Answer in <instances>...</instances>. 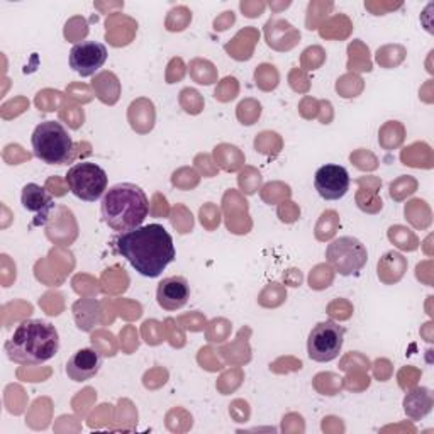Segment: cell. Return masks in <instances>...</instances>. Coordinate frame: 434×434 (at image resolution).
Listing matches in <instances>:
<instances>
[{"instance_id": "836d02e7", "label": "cell", "mask_w": 434, "mask_h": 434, "mask_svg": "<svg viewBox=\"0 0 434 434\" xmlns=\"http://www.w3.org/2000/svg\"><path fill=\"white\" fill-rule=\"evenodd\" d=\"M238 92H240V84L234 77H226L219 81L217 85L216 92H214V97L216 101L219 102H231L238 97Z\"/></svg>"}, {"instance_id": "9a60e30c", "label": "cell", "mask_w": 434, "mask_h": 434, "mask_svg": "<svg viewBox=\"0 0 434 434\" xmlns=\"http://www.w3.org/2000/svg\"><path fill=\"white\" fill-rule=\"evenodd\" d=\"M127 120H129L133 131H136L138 134H148L155 127V104L149 99H138L129 105Z\"/></svg>"}, {"instance_id": "2e32d148", "label": "cell", "mask_w": 434, "mask_h": 434, "mask_svg": "<svg viewBox=\"0 0 434 434\" xmlns=\"http://www.w3.org/2000/svg\"><path fill=\"white\" fill-rule=\"evenodd\" d=\"M407 272V259L397 251H389L379 259L376 265V273H379L380 282L385 285H396L404 279Z\"/></svg>"}, {"instance_id": "bcb514c9", "label": "cell", "mask_w": 434, "mask_h": 434, "mask_svg": "<svg viewBox=\"0 0 434 434\" xmlns=\"http://www.w3.org/2000/svg\"><path fill=\"white\" fill-rule=\"evenodd\" d=\"M234 21H236V16H234L233 10H226V12H222V16H219L214 21V29L216 31H226L227 27L233 26Z\"/></svg>"}, {"instance_id": "b9f144b4", "label": "cell", "mask_w": 434, "mask_h": 434, "mask_svg": "<svg viewBox=\"0 0 434 434\" xmlns=\"http://www.w3.org/2000/svg\"><path fill=\"white\" fill-rule=\"evenodd\" d=\"M289 84L295 92H307L309 90V80L302 70L294 68L289 75Z\"/></svg>"}, {"instance_id": "44dd1931", "label": "cell", "mask_w": 434, "mask_h": 434, "mask_svg": "<svg viewBox=\"0 0 434 434\" xmlns=\"http://www.w3.org/2000/svg\"><path fill=\"white\" fill-rule=\"evenodd\" d=\"M348 70L351 72H372V62H370V49L365 46L360 39H355L348 46Z\"/></svg>"}, {"instance_id": "7bdbcfd3", "label": "cell", "mask_w": 434, "mask_h": 434, "mask_svg": "<svg viewBox=\"0 0 434 434\" xmlns=\"http://www.w3.org/2000/svg\"><path fill=\"white\" fill-rule=\"evenodd\" d=\"M279 216L283 222H294L301 216V211H298V207L294 202H282L279 207Z\"/></svg>"}, {"instance_id": "d4e9b609", "label": "cell", "mask_w": 434, "mask_h": 434, "mask_svg": "<svg viewBox=\"0 0 434 434\" xmlns=\"http://www.w3.org/2000/svg\"><path fill=\"white\" fill-rule=\"evenodd\" d=\"M255 81L256 87L263 92H272L279 87L280 84V73L270 63H261V65L256 66L255 70Z\"/></svg>"}, {"instance_id": "7dc6e473", "label": "cell", "mask_w": 434, "mask_h": 434, "mask_svg": "<svg viewBox=\"0 0 434 434\" xmlns=\"http://www.w3.org/2000/svg\"><path fill=\"white\" fill-rule=\"evenodd\" d=\"M263 9H265V3H253V5H248V2H241V10L244 12V16L250 17V19H253V17H259L261 16Z\"/></svg>"}, {"instance_id": "e0dca14e", "label": "cell", "mask_w": 434, "mask_h": 434, "mask_svg": "<svg viewBox=\"0 0 434 434\" xmlns=\"http://www.w3.org/2000/svg\"><path fill=\"white\" fill-rule=\"evenodd\" d=\"M357 183L360 185V190L357 194V204L361 211L370 212V214H375V212L382 211L383 202L379 197V190L382 187V181L376 177H361L357 180Z\"/></svg>"}, {"instance_id": "f35d334b", "label": "cell", "mask_w": 434, "mask_h": 434, "mask_svg": "<svg viewBox=\"0 0 434 434\" xmlns=\"http://www.w3.org/2000/svg\"><path fill=\"white\" fill-rule=\"evenodd\" d=\"M326 53L321 46H311L302 53V65L305 70H318L324 63Z\"/></svg>"}, {"instance_id": "83f0119b", "label": "cell", "mask_w": 434, "mask_h": 434, "mask_svg": "<svg viewBox=\"0 0 434 434\" xmlns=\"http://www.w3.org/2000/svg\"><path fill=\"white\" fill-rule=\"evenodd\" d=\"M405 58V48L404 46H383L376 51V62L379 65L385 66V68H392V66L400 65Z\"/></svg>"}, {"instance_id": "7c38bea8", "label": "cell", "mask_w": 434, "mask_h": 434, "mask_svg": "<svg viewBox=\"0 0 434 434\" xmlns=\"http://www.w3.org/2000/svg\"><path fill=\"white\" fill-rule=\"evenodd\" d=\"M102 368V355L94 348H84L72 355L66 363V375L73 382H87L94 379Z\"/></svg>"}, {"instance_id": "ab89813d", "label": "cell", "mask_w": 434, "mask_h": 434, "mask_svg": "<svg viewBox=\"0 0 434 434\" xmlns=\"http://www.w3.org/2000/svg\"><path fill=\"white\" fill-rule=\"evenodd\" d=\"M201 222L202 226L207 227L209 231L216 229L220 222V214H219V209L216 205L207 204L201 209Z\"/></svg>"}, {"instance_id": "cb8c5ba5", "label": "cell", "mask_w": 434, "mask_h": 434, "mask_svg": "<svg viewBox=\"0 0 434 434\" xmlns=\"http://www.w3.org/2000/svg\"><path fill=\"white\" fill-rule=\"evenodd\" d=\"M405 129L398 120H389L385 126H382L379 136V143L383 149H396L404 143Z\"/></svg>"}, {"instance_id": "c3c4849f", "label": "cell", "mask_w": 434, "mask_h": 434, "mask_svg": "<svg viewBox=\"0 0 434 434\" xmlns=\"http://www.w3.org/2000/svg\"><path fill=\"white\" fill-rule=\"evenodd\" d=\"M209 163H212L211 162V156H209V155H199L197 158H195V165H197V168L201 170V172L204 173V175L214 177L216 173L209 170V168H211V165H209Z\"/></svg>"}, {"instance_id": "277c9868", "label": "cell", "mask_w": 434, "mask_h": 434, "mask_svg": "<svg viewBox=\"0 0 434 434\" xmlns=\"http://www.w3.org/2000/svg\"><path fill=\"white\" fill-rule=\"evenodd\" d=\"M33 153L46 165H66L73 159V141L62 123L44 120L31 136Z\"/></svg>"}, {"instance_id": "1f68e13d", "label": "cell", "mask_w": 434, "mask_h": 434, "mask_svg": "<svg viewBox=\"0 0 434 434\" xmlns=\"http://www.w3.org/2000/svg\"><path fill=\"white\" fill-rule=\"evenodd\" d=\"M416 190H418V181L407 175H402L400 179L390 183V197L397 202L404 201L407 195H412Z\"/></svg>"}, {"instance_id": "7a4b0ae2", "label": "cell", "mask_w": 434, "mask_h": 434, "mask_svg": "<svg viewBox=\"0 0 434 434\" xmlns=\"http://www.w3.org/2000/svg\"><path fill=\"white\" fill-rule=\"evenodd\" d=\"M60 350V334L51 322L26 319L5 341L10 361L23 366H38L55 358Z\"/></svg>"}, {"instance_id": "5bb4252c", "label": "cell", "mask_w": 434, "mask_h": 434, "mask_svg": "<svg viewBox=\"0 0 434 434\" xmlns=\"http://www.w3.org/2000/svg\"><path fill=\"white\" fill-rule=\"evenodd\" d=\"M434 397L428 387H412L404 397V412L412 421H421L433 411Z\"/></svg>"}, {"instance_id": "8d00e7d4", "label": "cell", "mask_w": 434, "mask_h": 434, "mask_svg": "<svg viewBox=\"0 0 434 434\" xmlns=\"http://www.w3.org/2000/svg\"><path fill=\"white\" fill-rule=\"evenodd\" d=\"M331 282H333V270H331L327 265H318L311 272V277H309L311 289L314 290L327 289Z\"/></svg>"}, {"instance_id": "d590c367", "label": "cell", "mask_w": 434, "mask_h": 434, "mask_svg": "<svg viewBox=\"0 0 434 434\" xmlns=\"http://www.w3.org/2000/svg\"><path fill=\"white\" fill-rule=\"evenodd\" d=\"M334 7L333 2H311L307 7V19H305V26L309 31H314L319 27V16L321 14H327Z\"/></svg>"}, {"instance_id": "5b68a950", "label": "cell", "mask_w": 434, "mask_h": 434, "mask_svg": "<svg viewBox=\"0 0 434 434\" xmlns=\"http://www.w3.org/2000/svg\"><path fill=\"white\" fill-rule=\"evenodd\" d=\"M65 181L75 197L84 202H95L107 192L109 177L97 163L81 162L68 170Z\"/></svg>"}, {"instance_id": "74e56055", "label": "cell", "mask_w": 434, "mask_h": 434, "mask_svg": "<svg viewBox=\"0 0 434 434\" xmlns=\"http://www.w3.org/2000/svg\"><path fill=\"white\" fill-rule=\"evenodd\" d=\"M238 183H240V188L244 194L253 195L259 188V185H261V175L253 168H246L238 177Z\"/></svg>"}, {"instance_id": "f1b7e54d", "label": "cell", "mask_w": 434, "mask_h": 434, "mask_svg": "<svg viewBox=\"0 0 434 434\" xmlns=\"http://www.w3.org/2000/svg\"><path fill=\"white\" fill-rule=\"evenodd\" d=\"M287 292L280 283L273 282L261 292V295L258 297V304L263 307H279L285 302Z\"/></svg>"}, {"instance_id": "f6af8a7d", "label": "cell", "mask_w": 434, "mask_h": 434, "mask_svg": "<svg viewBox=\"0 0 434 434\" xmlns=\"http://www.w3.org/2000/svg\"><path fill=\"white\" fill-rule=\"evenodd\" d=\"M350 159L355 163V166H357V168H360V170H375L376 166H379V163H376L375 156L372 155L368 159H365V158H361L360 151L351 153Z\"/></svg>"}, {"instance_id": "3957f363", "label": "cell", "mask_w": 434, "mask_h": 434, "mask_svg": "<svg viewBox=\"0 0 434 434\" xmlns=\"http://www.w3.org/2000/svg\"><path fill=\"white\" fill-rule=\"evenodd\" d=\"M148 195L134 183L112 185L102 197V220L116 233H129L138 229L149 214Z\"/></svg>"}, {"instance_id": "4fadbf2b", "label": "cell", "mask_w": 434, "mask_h": 434, "mask_svg": "<svg viewBox=\"0 0 434 434\" xmlns=\"http://www.w3.org/2000/svg\"><path fill=\"white\" fill-rule=\"evenodd\" d=\"M301 39V33L285 19L272 17L265 24V41L275 51H290Z\"/></svg>"}, {"instance_id": "8992f818", "label": "cell", "mask_w": 434, "mask_h": 434, "mask_svg": "<svg viewBox=\"0 0 434 434\" xmlns=\"http://www.w3.org/2000/svg\"><path fill=\"white\" fill-rule=\"evenodd\" d=\"M326 261L340 275H358L368 261V251H366L365 244L357 238L341 236L327 244Z\"/></svg>"}, {"instance_id": "ffe728a7", "label": "cell", "mask_w": 434, "mask_h": 434, "mask_svg": "<svg viewBox=\"0 0 434 434\" xmlns=\"http://www.w3.org/2000/svg\"><path fill=\"white\" fill-rule=\"evenodd\" d=\"M216 166H220L224 172H236L244 165V155L238 146L219 144L214 148Z\"/></svg>"}, {"instance_id": "d6a6232c", "label": "cell", "mask_w": 434, "mask_h": 434, "mask_svg": "<svg viewBox=\"0 0 434 434\" xmlns=\"http://www.w3.org/2000/svg\"><path fill=\"white\" fill-rule=\"evenodd\" d=\"M180 105L187 114L197 116L204 109V101L195 88H183L180 92Z\"/></svg>"}, {"instance_id": "6da1fadb", "label": "cell", "mask_w": 434, "mask_h": 434, "mask_svg": "<svg viewBox=\"0 0 434 434\" xmlns=\"http://www.w3.org/2000/svg\"><path fill=\"white\" fill-rule=\"evenodd\" d=\"M117 253L146 279H156L175 259L173 238L162 224H148L114 240Z\"/></svg>"}, {"instance_id": "60d3db41", "label": "cell", "mask_w": 434, "mask_h": 434, "mask_svg": "<svg viewBox=\"0 0 434 434\" xmlns=\"http://www.w3.org/2000/svg\"><path fill=\"white\" fill-rule=\"evenodd\" d=\"M185 75V65L181 58H173L168 63V70H166V84H175L177 80H181Z\"/></svg>"}, {"instance_id": "ba28073f", "label": "cell", "mask_w": 434, "mask_h": 434, "mask_svg": "<svg viewBox=\"0 0 434 434\" xmlns=\"http://www.w3.org/2000/svg\"><path fill=\"white\" fill-rule=\"evenodd\" d=\"M107 48L99 41L77 42L70 51V66L80 77H94L107 62Z\"/></svg>"}, {"instance_id": "9c48e42d", "label": "cell", "mask_w": 434, "mask_h": 434, "mask_svg": "<svg viewBox=\"0 0 434 434\" xmlns=\"http://www.w3.org/2000/svg\"><path fill=\"white\" fill-rule=\"evenodd\" d=\"M351 179L341 165H324L316 172L314 187L324 201L343 199L350 190Z\"/></svg>"}, {"instance_id": "52a82bcc", "label": "cell", "mask_w": 434, "mask_h": 434, "mask_svg": "<svg viewBox=\"0 0 434 434\" xmlns=\"http://www.w3.org/2000/svg\"><path fill=\"white\" fill-rule=\"evenodd\" d=\"M344 343V327L334 321L319 322L307 340V355L312 361L327 363L340 357Z\"/></svg>"}, {"instance_id": "f546056e", "label": "cell", "mask_w": 434, "mask_h": 434, "mask_svg": "<svg viewBox=\"0 0 434 434\" xmlns=\"http://www.w3.org/2000/svg\"><path fill=\"white\" fill-rule=\"evenodd\" d=\"M238 120H240L243 126H251L261 116V104L253 101V99H246V101L240 102L236 110Z\"/></svg>"}, {"instance_id": "4316f807", "label": "cell", "mask_w": 434, "mask_h": 434, "mask_svg": "<svg viewBox=\"0 0 434 434\" xmlns=\"http://www.w3.org/2000/svg\"><path fill=\"white\" fill-rule=\"evenodd\" d=\"M337 226H340V216L334 211H324L321 214L318 226H316V238L319 241H327L336 234Z\"/></svg>"}, {"instance_id": "ee69618b", "label": "cell", "mask_w": 434, "mask_h": 434, "mask_svg": "<svg viewBox=\"0 0 434 434\" xmlns=\"http://www.w3.org/2000/svg\"><path fill=\"white\" fill-rule=\"evenodd\" d=\"M411 372H412L411 366H407V368H402L400 372H398V385H400L404 390L416 387L419 375H421V373H416L414 376H411Z\"/></svg>"}, {"instance_id": "681fc988", "label": "cell", "mask_w": 434, "mask_h": 434, "mask_svg": "<svg viewBox=\"0 0 434 434\" xmlns=\"http://www.w3.org/2000/svg\"><path fill=\"white\" fill-rule=\"evenodd\" d=\"M283 280H285L287 285L290 287H301L302 283V273L301 270H289V272H285V275H283Z\"/></svg>"}, {"instance_id": "e575fe53", "label": "cell", "mask_w": 434, "mask_h": 434, "mask_svg": "<svg viewBox=\"0 0 434 434\" xmlns=\"http://www.w3.org/2000/svg\"><path fill=\"white\" fill-rule=\"evenodd\" d=\"M192 21V12L187 7L180 5L175 9L170 10V16L166 19V29L175 33V31H183L187 27V24Z\"/></svg>"}, {"instance_id": "603a6c76", "label": "cell", "mask_w": 434, "mask_h": 434, "mask_svg": "<svg viewBox=\"0 0 434 434\" xmlns=\"http://www.w3.org/2000/svg\"><path fill=\"white\" fill-rule=\"evenodd\" d=\"M389 240L394 246L402 251H416L419 248L418 236L409 227L400 226V224L389 227Z\"/></svg>"}, {"instance_id": "ac0fdd59", "label": "cell", "mask_w": 434, "mask_h": 434, "mask_svg": "<svg viewBox=\"0 0 434 434\" xmlns=\"http://www.w3.org/2000/svg\"><path fill=\"white\" fill-rule=\"evenodd\" d=\"M92 88L95 92V97L105 105H116L120 97V81L116 77V73L105 72L97 73L92 80Z\"/></svg>"}, {"instance_id": "8fae6325", "label": "cell", "mask_w": 434, "mask_h": 434, "mask_svg": "<svg viewBox=\"0 0 434 434\" xmlns=\"http://www.w3.org/2000/svg\"><path fill=\"white\" fill-rule=\"evenodd\" d=\"M190 298V285L185 277H168L158 283L156 289V301L158 305L165 311H179L185 307Z\"/></svg>"}, {"instance_id": "4dcf8cb0", "label": "cell", "mask_w": 434, "mask_h": 434, "mask_svg": "<svg viewBox=\"0 0 434 434\" xmlns=\"http://www.w3.org/2000/svg\"><path fill=\"white\" fill-rule=\"evenodd\" d=\"M336 90L340 92L341 97L353 99L358 97V94L363 90V80L358 75H344L337 80Z\"/></svg>"}, {"instance_id": "30bf717a", "label": "cell", "mask_w": 434, "mask_h": 434, "mask_svg": "<svg viewBox=\"0 0 434 434\" xmlns=\"http://www.w3.org/2000/svg\"><path fill=\"white\" fill-rule=\"evenodd\" d=\"M21 202H23V207L27 212H33L36 216L33 220V226H44V224H48V220L51 219L55 211L58 209L55 201H53V195L38 183H27L23 188Z\"/></svg>"}, {"instance_id": "484cf974", "label": "cell", "mask_w": 434, "mask_h": 434, "mask_svg": "<svg viewBox=\"0 0 434 434\" xmlns=\"http://www.w3.org/2000/svg\"><path fill=\"white\" fill-rule=\"evenodd\" d=\"M190 77L194 78L197 84L201 85H211L214 84L217 72L216 66L212 65L209 60H202V58H195L192 60L190 63Z\"/></svg>"}, {"instance_id": "7402d4cb", "label": "cell", "mask_w": 434, "mask_h": 434, "mask_svg": "<svg viewBox=\"0 0 434 434\" xmlns=\"http://www.w3.org/2000/svg\"><path fill=\"white\" fill-rule=\"evenodd\" d=\"M353 29V24L348 19L344 14H337V16L331 17L329 21L324 24H321L319 27V33L322 38H331V39H344L350 36V33Z\"/></svg>"}, {"instance_id": "d6986e66", "label": "cell", "mask_w": 434, "mask_h": 434, "mask_svg": "<svg viewBox=\"0 0 434 434\" xmlns=\"http://www.w3.org/2000/svg\"><path fill=\"white\" fill-rule=\"evenodd\" d=\"M258 39L259 33L255 27H244V31H240L233 41L224 46V49L238 62H246L253 56V49Z\"/></svg>"}]
</instances>
